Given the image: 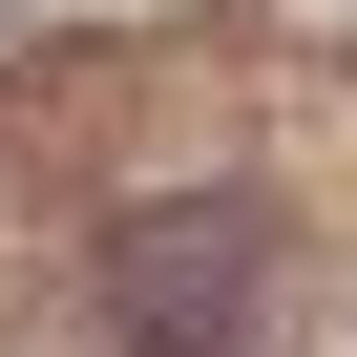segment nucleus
<instances>
[{
	"label": "nucleus",
	"instance_id": "1",
	"mask_svg": "<svg viewBox=\"0 0 357 357\" xmlns=\"http://www.w3.org/2000/svg\"><path fill=\"white\" fill-rule=\"evenodd\" d=\"M252 315H273V211L252 190H147L105 231V336L126 357H252Z\"/></svg>",
	"mask_w": 357,
	"mask_h": 357
}]
</instances>
